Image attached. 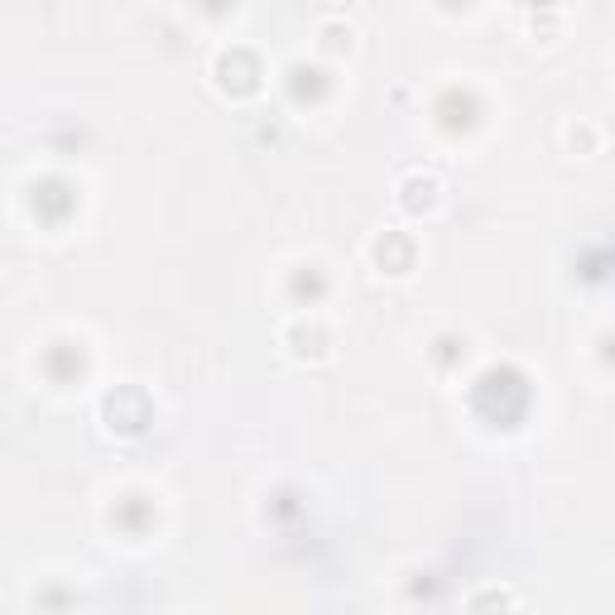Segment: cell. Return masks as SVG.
Masks as SVG:
<instances>
[{
    "label": "cell",
    "mask_w": 615,
    "mask_h": 615,
    "mask_svg": "<svg viewBox=\"0 0 615 615\" xmlns=\"http://www.w3.org/2000/svg\"><path fill=\"white\" fill-rule=\"evenodd\" d=\"M370 260H375V270L390 274V279H409L414 265H419V246H414V236H409V231L385 226V231L370 241Z\"/></svg>",
    "instance_id": "6da1fadb"
},
{
    "label": "cell",
    "mask_w": 615,
    "mask_h": 615,
    "mask_svg": "<svg viewBox=\"0 0 615 615\" xmlns=\"http://www.w3.org/2000/svg\"><path fill=\"white\" fill-rule=\"evenodd\" d=\"M284 351H289L294 361H327V356H332V332L313 318H298L284 327Z\"/></svg>",
    "instance_id": "7a4b0ae2"
},
{
    "label": "cell",
    "mask_w": 615,
    "mask_h": 615,
    "mask_svg": "<svg viewBox=\"0 0 615 615\" xmlns=\"http://www.w3.org/2000/svg\"><path fill=\"white\" fill-rule=\"evenodd\" d=\"M438 202H443V183H438L433 173H409V178H399V207H404L409 217L438 212Z\"/></svg>",
    "instance_id": "3957f363"
},
{
    "label": "cell",
    "mask_w": 615,
    "mask_h": 615,
    "mask_svg": "<svg viewBox=\"0 0 615 615\" xmlns=\"http://www.w3.org/2000/svg\"><path fill=\"white\" fill-rule=\"evenodd\" d=\"M318 53L322 58H351L356 53V29L342 25V20H327L318 29Z\"/></svg>",
    "instance_id": "277c9868"
},
{
    "label": "cell",
    "mask_w": 615,
    "mask_h": 615,
    "mask_svg": "<svg viewBox=\"0 0 615 615\" xmlns=\"http://www.w3.org/2000/svg\"><path fill=\"white\" fill-rule=\"evenodd\" d=\"M567 140H572V149H577V145L591 149V145H596V130H587V125H572V135H567Z\"/></svg>",
    "instance_id": "5b68a950"
},
{
    "label": "cell",
    "mask_w": 615,
    "mask_h": 615,
    "mask_svg": "<svg viewBox=\"0 0 615 615\" xmlns=\"http://www.w3.org/2000/svg\"><path fill=\"white\" fill-rule=\"evenodd\" d=\"M515 596H505V591H486V596H471V606H510Z\"/></svg>",
    "instance_id": "8992f818"
}]
</instances>
